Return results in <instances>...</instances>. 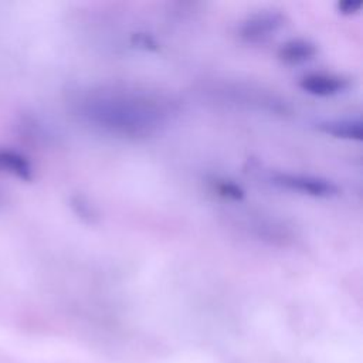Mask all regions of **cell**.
Listing matches in <instances>:
<instances>
[{
  "mask_svg": "<svg viewBox=\"0 0 363 363\" xmlns=\"http://www.w3.org/2000/svg\"><path fill=\"white\" fill-rule=\"evenodd\" d=\"M272 183L292 191H299L312 197L328 199L339 194V187L323 177L311 174H294V173H275L271 177Z\"/></svg>",
  "mask_w": 363,
  "mask_h": 363,
  "instance_id": "7a4b0ae2",
  "label": "cell"
},
{
  "mask_svg": "<svg viewBox=\"0 0 363 363\" xmlns=\"http://www.w3.org/2000/svg\"><path fill=\"white\" fill-rule=\"evenodd\" d=\"M318 129L326 135L333 138L346 139V140H357L363 139V123L360 118H343V119H332L318 123Z\"/></svg>",
  "mask_w": 363,
  "mask_h": 363,
  "instance_id": "5b68a950",
  "label": "cell"
},
{
  "mask_svg": "<svg viewBox=\"0 0 363 363\" xmlns=\"http://www.w3.org/2000/svg\"><path fill=\"white\" fill-rule=\"evenodd\" d=\"M299 86L315 96H332L347 89L349 81L336 74L311 72L299 79Z\"/></svg>",
  "mask_w": 363,
  "mask_h": 363,
  "instance_id": "277c9868",
  "label": "cell"
},
{
  "mask_svg": "<svg viewBox=\"0 0 363 363\" xmlns=\"http://www.w3.org/2000/svg\"><path fill=\"white\" fill-rule=\"evenodd\" d=\"M362 9L360 0H340L336 3V10L342 16H352L356 14Z\"/></svg>",
  "mask_w": 363,
  "mask_h": 363,
  "instance_id": "9c48e42d",
  "label": "cell"
},
{
  "mask_svg": "<svg viewBox=\"0 0 363 363\" xmlns=\"http://www.w3.org/2000/svg\"><path fill=\"white\" fill-rule=\"evenodd\" d=\"M74 206L78 208V214L82 218H86L89 223H92L94 220H98V213L92 208L89 201L85 200L84 197H77V200L74 201Z\"/></svg>",
  "mask_w": 363,
  "mask_h": 363,
  "instance_id": "ba28073f",
  "label": "cell"
},
{
  "mask_svg": "<svg viewBox=\"0 0 363 363\" xmlns=\"http://www.w3.org/2000/svg\"><path fill=\"white\" fill-rule=\"evenodd\" d=\"M213 186L214 190H217V193L225 199L241 200L244 197V190L237 183L228 179H216L213 182Z\"/></svg>",
  "mask_w": 363,
  "mask_h": 363,
  "instance_id": "52a82bcc",
  "label": "cell"
},
{
  "mask_svg": "<svg viewBox=\"0 0 363 363\" xmlns=\"http://www.w3.org/2000/svg\"><path fill=\"white\" fill-rule=\"evenodd\" d=\"M133 44L138 47H142L145 50H156V41L149 34H135L133 35Z\"/></svg>",
  "mask_w": 363,
  "mask_h": 363,
  "instance_id": "30bf717a",
  "label": "cell"
},
{
  "mask_svg": "<svg viewBox=\"0 0 363 363\" xmlns=\"http://www.w3.org/2000/svg\"><path fill=\"white\" fill-rule=\"evenodd\" d=\"M285 24V16L275 10H262L248 16L240 26L238 34L248 43H259L274 35Z\"/></svg>",
  "mask_w": 363,
  "mask_h": 363,
  "instance_id": "3957f363",
  "label": "cell"
},
{
  "mask_svg": "<svg viewBox=\"0 0 363 363\" xmlns=\"http://www.w3.org/2000/svg\"><path fill=\"white\" fill-rule=\"evenodd\" d=\"M318 52L316 45L303 38H294L284 43L278 50V58L289 65L302 64L305 61L312 60Z\"/></svg>",
  "mask_w": 363,
  "mask_h": 363,
  "instance_id": "8992f818",
  "label": "cell"
},
{
  "mask_svg": "<svg viewBox=\"0 0 363 363\" xmlns=\"http://www.w3.org/2000/svg\"><path fill=\"white\" fill-rule=\"evenodd\" d=\"M86 115L112 133L145 138L164 119L163 109L149 96L133 94H99L88 101Z\"/></svg>",
  "mask_w": 363,
  "mask_h": 363,
  "instance_id": "6da1fadb",
  "label": "cell"
}]
</instances>
